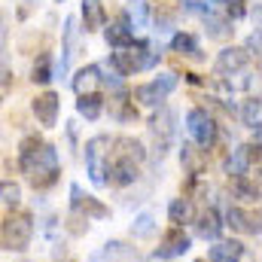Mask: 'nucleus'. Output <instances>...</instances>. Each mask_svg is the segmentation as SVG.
I'll list each match as a JSON object with an SVG mask.
<instances>
[{
    "mask_svg": "<svg viewBox=\"0 0 262 262\" xmlns=\"http://www.w3.org/2000/svg\"><path fill=\"white\" fill-rule=\"evenodd\" d=\"M174 122H177V116H174V110H168V107H159V113L149 119V131L159 137V152L174 140Z\"/></svg>",
    "mask_w": 262,
    "mask_h": 262,
    "instance_id": "12",
    "label": "nucleus"
},
{
    "mask_svg": "<svg viewBox=\"0 0 262 262\" xmlns=\"http://www.w3.org/2000/svg\"><path fill=\"white\" fill-rule=\"evenodd\" d=\"M58 107H61V98H58L55 92H43V95H37L34 104H31V110H34V116H37V122H40L43 128H52V125L58 122Z\"/></svg>",
    "mask_w": 262,
    "mask_h": 262,
    "instance_id": "11",
    "label": "nucleus"
},
{
    "mask_svg": "<svg viewBox=\"0 0 262 262\" xmlns=\"http://www.w3.org/2000/svg\"><path fill=\"white\" fill-rule=\"evenodd\" d=\"M247 61H250L247 46H226V49L216 55L213 70H216L220 76H235V73H241V70L247 67Z\"/></svg>",
    "mask_w": 262,
    "mask_h": 262,
    "instance_id": "9",
    "label": "nucleus"
},
{
    "mask_svg": "<svg viewBox=\"0 0 262 262\" xmlns=\"http://www.w3.org/2000/svg\"><path fill=\"white\" fill-rule=\"evenodd\" d=\"M76 113H79V116H85L89 122H95V119L104 113V95H98V92L82 95V98L76 101Z\"/></svg>",
    "mask_w": 262,
    "mask_h": 262,
    "instance_id": "24",
    "label": "nucleus"
},
{
    "mask_svg": "<svg viewBox=\"0 0 262 262\" xmlns=\"http://www.w3.org/2000/svg\"><path fill=\"white\" fill-rule=\"evenodd\" d=\"M82 25H85V31L107 28V12H104L101 0H82Z\"/></svg>",
    "mask_w": 262,
    "mask_h": 262,
    "instance_id": "20",
    "label": "nucleus"
},
{
    "mask_svg": "<svg viewBox=\"0 0 262 262\" xmlns=\"http://www.w3.org/2000/svg\"><path fill=\"white\" fill-rule=\"evenodd\" d=\"M232 192L238 201H247V204H253V201H259L262 189L256 186V180H247V177H235L232 180Z\"/></svg>",
    "mask_w": 262,
    "mask_h": 262,
    "instance_id": "30",
    "label": "nucleus"
},
{
    "mask_svg": "<svg viewBox=\"0 0 262 262\" xmlns=\"http://www.w3.org/2000/svg\"><path fill=\"white\" fill-rule=\"evenodd\" d=\"M226 226H232V229L250 235V213H247L244 207H238V204H229V207H226Z\"/></svg>",
    "mask_w": 262,
    "mask_h": 262,
    "instance_id": "33",
    "label": "nucleus"
},
{
    "mask_svg": "<svg viewBox=\"0 0 262 262\" xmlns=\"http://www.w3.org/2000/svg\"><path fill=\"white\" fill-rule=\"evenodd\" d=\"M107 146H113V140L107 134H95L82 146L85 149V171H89L95 186H107L110 183V152L113 149H107Z\"/></svg>",
    "mask_w": 262,
    "mask_h": 262,
    "instance_id": "2",
    "label": "nucleus"
},
{
    "mask_svg": "<svg viewBox=\"0 0 262 262\" xmlns=\"http://www.w3.org/2000/svg\"><path fill=\"white\" fill-rule=\"evenodd\" d=\"M253 143L262 149V125H256V128H253Z\"/></svg>",
    "mask_w": 262,
    "mask_h": 262,
    "instance_id": "39",
    "label": "nucleus"
},
{
    "mask_svg": "<svg viewBox=\"0 0 262 262\" xmlns=\"http://www.w3.org/2000/svg\"><path fill=\"white\" fill-rule=\"evenodd\" d=\"M125 262V259H134L137 262V253H134V247L128 244H122V241H110V244H104V250L101 253H95V262Z\"/></svg>",
    "mask_w": 262,
    "mask_h": 262,
    "instance_id": "22",
    "label": "nucleus"
},
{
    "mask_svg": "<svg viewBox=\"0 0 262 262\" xmlns=\"http://www.w3.org/2000/svg\"><path fill=\"white\" fill-rule=\"evenodd\" d=\"M9 76H12V73H9V67H3V95L9 92Z\"/></svg>",
    "mask_w": 262,
    "mask_h": 262,
    "instance_id": "40",
    "label": "nucleus"
},
{
    "mask_svg": "<svg viewBox=\"0 0 262 262\" xmlns=\"http://www.w3.org/2000/svg\"><path fill=\"white\" fill-rule=\"evenodd\" d=\"M232 18L229 15H220V12H210V15H204V34L210 37V40H226V37H232Z\"/></svg>",
    "mask_w": 262,
    "mask_h": 262,
    "instance_id": "19",
    "label": "nucleus"
},
{
    "mask_svg": "<svg viewBox=\"0 0 262 262\" xmlns=\"http://www.w3.org/2000/svg\"><path fill=\"white\" fill-rule=\"evenodd\" d=\"M250 18H253V34H259V37H262V3H253Z\"/></svg>",
    "mask_w": 262,
    "mask_h": 262,
    "instance_id": "38",
    "label": "nucleus"
},
{
    "mask_svg": "<svg viewBox=\"0 0 262 262\" xmlns=\"http://www.w3.org/2000/svg\"><path fill=\"white\" fill-rule=\"evenodd\" d=\"M241 256H244L241 241H213V247L207 250L210 262H241Z\"/></svg>",
    "mask_w": 262,
    "mask_h": 262,
    "instance_id": "17",
    "label": "nucleus"
},
{
    "mask_svg": "<svg viewBox=\"0 0 262 262\" xmlns=\"http://www.w3.org/2000/svg\"><path fill=\"white\" fill-rule=\"evenodd\" d=\"M247 9H244V0H226V15L235 21V18H241Z\"/></svg>",
    "mask_w": 262,
    "mask_h": 262,
    "instance_id": "37",
    "label": "nucleus"
},
{
    "mask_svg": "<svg viewBox=\"0 0 262 262\" xmlns=\"http://www.w3.org/2000/svg\"><path fill=\"white\" fill-rule=\"evenodd\" d=\"M186 128H189V137H192V143H198L201 149H210L213 143H216V119L207 113V110H201V107H192L189 113H186Z\"/></svg>",
    "mask_w": 262,
    "mask_h": 262,
    "instance_id": "5",
    "label": "nucleus"
},
{
    "mask_svg": "<svg viewBox=\"0 0 262 262\" xmlns=\"http://www.w3.org/2000/svg\"><path fill=\"white\" fill-rule=\"evenodd\" d=\"M195 262H210V259H195Z\"/></svg>",
    "mask_w": 262,
    "mask_h": 262,
    "instance_id": "43",
    "label": "nucleus"
},
{
    "mask_svg": "<svg viewBox=\"0 0 262 262\" xmlns=\"http://www.w3.org/2000/svg\"><path fill=\"white\" fill-rule=\"evenodd\" d=\"M226 216H220L213 207H207L204 213H198V220H195V235L198 238H204V241H220V235H223V223Z\"/></svg>",
    "mask_w": 262,
    "mask_h": 262,
    "instance_id": "14",
    "label": "nucleus"
},
{
    "mask_svg": "<svg viewBox=\"0 0 262 262\" xmlns=\"http://www.w3.org/2000/svg\"><path fill=\"white\" fill-rule=\"evenodd\" d=\"M253 180H256V186L262 189V168H256V174H253Z\"/></svg>",
    "mask_w": 262,
    "mask_h": 262,
    "instance_id": "41",
    "label": "nucleus"
},
{
    "mask_svg": "<svg viewBox=\"0 0 262 262\" xmlns=\"http://www.w3.org/2000/svg\"><path fill=\"white\" fill-rule=\"evenodd\" d=\"M180 6L186 9V12H195V15H210V12H216V6H226V0H180Z\"/></svg>",
    "mask_w": 262,
    "mask_h": 262,
    "instance_id": "34",
    "label": "nucleus"
},
{
    "mask_svg": "<svg viewBox=\"0 0 262 262\" xmlns=\"http://www.w3.org/2000/svg\"><path fill=\"white\" fill-rule=\"evenodd\" d=\"M131 52H134V58H137V70H149V67H156L159 55H162V52H156V46L146 43V40H134Z\"/></svg>",
    "mask_w": 262,
    "mask_h": 262,
    "instance_id": "26",
    "label": "nucleus"
},
{
    "mask_svg": "<svg viewBox=\"0 0 262 262\" xmlns=\"http://www.w3.org/2000/svg\"><path fill=\"white\" fill-rule=\"evenodd\" d=\"M101 73H104V70H101V64L79 67V70H76V76H73V82H70V85H73V92H76L79 98H82V95H92V92H95V85L104 79Z\"/></svg>",
    "mask_w": 262,
    "mask_h": 262,
    "instance_id": "16",
    "label": "nucleus"
},
{
    "mask_svg": "<svg viewBox=\"0 0 262 262\" xmlns=\"http://www.w3.org/2000/svg\"><path fill=\"white\" fill-rule=\"evenodd\" d=\"M259 146L256 143H241V146H235L232 152H229V159H226V174L235 180V177H247V171L253 168V162L259 159Z\"/></svg>",
    "mask_w": 262,
    "mask_h": 262,
    "instance_id": "6",
    "label": "nucleus"
},
{
    "mask_svg": "<svg viewBox=\"0 0 262 262\" xmlns=\"http://www.w3.org/2000/svg\"><path fill=\"white\" fill-rule=\"evenodd\" d=\"M177 73H159L156 79H149V82H143V85H137L131 95H134V101L140 104V107H162V101L177 89Z\"/></svg>",
    "mask_w": 262,
    "mask_h": 262,
    "instance_id": "4",
    "label": "nucleus"
},
{
    "mask_svg": "<svg viewBox=\"0 0 262 262\" xmlns=\"http://www.w3.org/2000/svg\"><path fill=\"white\" fill-rule=\"evenodd\" d=\"M137 165L134 159H125V156H113L110 159V183L113 186H131L137 180Z\"/></svg>",
    "mask_w": 262,
    "mask_h": 262,
    "instance_id": "13",
    "label": "nucleus"
},
{
    "mask_svg": "<svg viewBox=\"0 0 262 262\" xmlns=\"http://www.w3.org/2000/svg\"><path fill=\"white\" fill-rule=\"evenodd\" d=\"M18 168H21L25 180L34 189H49L58 180V171H61L58 149L52 143H43L37 134H31L18 143Z\"/></svg>",
    "mask_w": 262,
    "mask_h": 262,
    "instance_id": "1",
    "label": "nucleus"
},
{
    "mask_svg": "<svg viewBox=\"0 0 262 262\" xmlns=\"http://www.w3.org/2000/svg\"><path fill=\"white\" fill-rule=\"evenodd\" d=\"M76 18L73 15H67L64 18V49H61V64H58V70L64 73L67 64H70V58H73V46H76Z\"/></svg>",
    "mask_w": 262,
    "mask_h": 262,
    "instance_id": "29",
    "label": "nucleus"
},
{
    "mask_svg": "<svg viewBox=\"0 0 262 262\" xmlns=\"http://www.w3.org/2000/svg\"><path fill=\"white\" fill-rule=\"evenodd\" d=\"M180 159H183V168L189 171V177L201 174V168H204V149L198 143H183L180 146Z\"/></svg>",
    "mask_w": 262,
    "mask_h": 262,
    "instance_id": "23",
    "label": "nucleus"
},
{
    "mask_svg": "<svg viewBox=\"0 0 262 262\" xmlns=\"http://www.w3.org/2000/svg\"><path fill=\"white\" fill-rule=\"evenodd\" d=\"M31 238H34V220L31 213H12L3 220L0 226V244L6 253H21L31 247Z\"/></svg>",
    "mask_w": 262,
    "mask_h": 262,
    "instance_id": "3",
    "label": "nucleus"
},
{
    "mask_svg": "<svg viewBox=\"0 0 262 262\" xmlns=\"http://www.w3.org/2000/svg\"><path fill=\"white\" fill-rule=\"evenodd\" d=\"M0 201H3V207H6V210H9V207H15V204L21 201V189H18V183L3 180V183H0Z\"/></svg>",
    "mask_w": 262,
    "mask_h": 262,
    "instance_id": "36",
    "label": "nucleus"
},
{
    "mask_svg": "<svg viewBox=\"0 0 262 262\" xmlns=\"http://www.w3.org/2000/svg\"><path fill=\"white\" fill-rule=\"evenodd\" d=\"M189 247H192V238L183 232V226H174L162 235V241L156 247V256L159 259H174V256H183Z\"/></svg>",
    "mask_w": 262,
    "mask_h": 262,
    "instance_id": "8",
    "label": "nucleus"
},
{
    "mask_svg": "<svg viewBox=\"0 0 262 262\" xmlns=\"http://www.w3.org/2000/svg\"><path fill=\"white\" fill-rule=\"evenodd\" d=\"M241 122L244 125H250V128H256L262 125V98H247L244 104H241Z\"/></svg>",
    "mask_w": 262,
    "mask_h": 262,
    "instance_id": "32",
    "label": "nucleus"
},
{
    "mask_svg": "<svg viewBox=\"0 0 262 262\" xmlns=\"http://www.w3.org/2000/svg\"><path fill=\"white\" fill-rule=\"evenodd\" d=\"M113 156H125V159H134V162H143L146 159V149L137 137H116L113 140Z\"/></svg>",
    "mask_w": 262,
    "mask_h": 262,
    "instance_id": "25",
    "label": "nucleus"
},
{
    "mask_svg": "<svg viewBox=\"0 0 262 262\" xmlns=\"http://www.w3.org/2000/svg\"><path fill=\"white\" fill-rule=\"evenodd\" d=\"M70 207H73L79 216H85V220H107V216H110V207H107L104 201H98L95 195L82 192L76 183L70 186Z\"/></svg>",
    "mask_w": 262,
    "mask_h": 262,
    "instance_id": "7",
    "label": "nucleus"
},
{
    "mask_svg": "<svg viewBox=\"0 0 262 262\" xmlns=\"http://www.w3.org/2000/svg\"><path fill=\"white\" fill-rule=\"evenodd\" d=\"M128 18L134 28H146V21H149V6H146V0H131L128 3Z\"/></svg>",
    "mask_w": 262,
    "mask_h": 262,
    "instance_id": "35",
    "label": "nucleus"
},
{
    "mask_svg": "<svg viewBox=\"0 0 262 262\" xmlns=\"http://www.w3.org/2000/svg\"><path fill=\"white\" fill-rule=\"evenodd\" d=\"M168 220L174 226H186V223H195V207H192V198H171L168 204Z\"/></svg>",
    "mask_w": 262,
    "mask_h": 262,
    "instance_id": "18",
    "label": "nucleus"
},
{
    "mask_svg": "<svg viewBox=\"0 0 262 262\" xmlns=\"http://www.w3.org/2000/svg\"><path fill=\"white\" fill-rule=\"evenodd\" d=\"M110 116L116 119V122H122V125H128V122H137V107H134V95L128 92H116V98H110Z\"/></svg>",
    "mask_w": 262,
    "mask_h": 262,
    "instance_id": "15",
    "label": "nucleus"
},
{
    "mask_svg": "<svg viewBox=\"0 0 262 262\" xmlns=\"http://www.w3.org/2000/svg\"><path fill=\"white\" fill-rule=\"evenodd\" d=\"M107 64L113 67V70H119L122 76H131V73L137 70V58H134V52H131V49H113Z\"/></svg>",
    "mask_w": 262,
    "mask_h": 262,
    "instance_id": "31",
    "label": "nucleus"
},
{
    "mask_svg": "<svg viewBox=\"0 0 262 262\" xmlns=\"http://www.w3.org/2000/svg\"><path fill=\"white\" fill-rule=\"evenodd\" d=\"M55 73H58V67L52 61V55L49 52H43L37 61H34V73H31V79L34 82H40V85H46V82H52L55 79Z\"/></svg>",
    "mask_w": 262,
    "mask_h": 262,
    "instance_id": "28",
    "label": "nucleus"
},
{
    "mask_svg": "<svg viewBox=\"0 0 262 262\" xmlns=\"http://www.w3.org/2000/svg\"><path fill=\"white\" fill-rule=\"evenodd\" d=\"M104 40L110 49H131L134 46V25H131L128 12H122L107 31H104Z\"/></svg>",
    "mask_w": 262,
    "mask_h": 262,
    "instance_id": "10",
    "label": "nucleus"
},
{
    "mask_svg": "<svg viewBox=\"0 0 262 262\" xmlns=\"http://www.w3.org/2000/svg\"><path fill=\"white\" fill-rule=\"evenodd\" d=\"M156 229H159L156 216L143 210V213H137V216H134V223H131V238L146 241V238H152V235H156Z\"/></svg>",
    "mask_w": 262,
    "mask_h": 262,
    "instance_id": "27",
    "label": "nucleus"
},
{
    "mask_svg": "<svg viewBox=\"0 0 262 262\" xmlns=\"http://www.w3.org/2000/svg\"><path fill=\"white\" fill-rule=\"evenodd\" d=\"M171 49H174L177 55H183V58H192V61H201V58H204L198 40L192 37V34H186V31H180V34L171 37Z\"/></svg>",
    "mask_w": 262,
    "mask_h": 262,
    "instance_id": "21",
    "label": "nucleus"
},
{
    "mask_svg": "<svg viewBox=\"0 0 262 262\" xmlns=\"http://www.w3.org/2000/svg\"><path fill=\"white\" fill-rule=\"evenodd\" d=\"M25 3H28V6H34V3H40V0H25Z\"/></svg>",
    "mask_w": 262,
    "mask_h": 262,
    "instance_id": "42",
    "label": "nucleus"
}]
</instances>
